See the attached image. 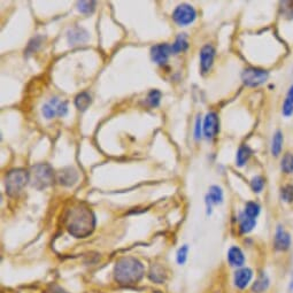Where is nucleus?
<instances>
[{"instance_id": "obj_25", "label": "nucleus", "mask_w": 293, "mask_h": 293, "mask_svg": "<svg viewBox=\"0 0 293 293\" xmlns=\"http://www.w3.org/2000/svg\"><path fill=\"white\" fill-rule=\"evenodd\" d=\"M260 210H261V207L259 206V203L254 201H248L245 206V209H244V214H246L247 216L252 218H256L259 216Z\"/></svg>"}, {"instance_id": "obj_3", "label": "nucleus", "mask_w": 293, "mask_h": 293, "mask_svg": "<svg viewBox=\"0 0 293 293\" xmlns=\"http://www.w3.org/2000/svg\"><path fill=\"white\" fill-rule=\"evenodd\" d=\"M28 182H30V173L27 170L18 168L11 170L6 175L5 185L6 191L11 197H16L21 191L26 188Z\"/></svg>"}, {"instance_id": "obj_7", "label": "nucleus", "mask_w": 293, "mask_h": 293, "mask_svg": "<svg viewBox=\"0 0 293 293\" xmlns=\"http://www.w3.org/2000/svg\"><path fill=\"white\" fill-rule=\"evenodd\" d=\"M195 16H197V13H195L194 8L186 5V4L177 6L173 13L174 21L180 26H188V24L192 23L195 20Z\"/></svg>"}, {"instance_id": "obj_31", "label": "nucleus", "mask_w": 293, "mask_h": 293, "mask_svg": "<svg viewBox=\"0 0 293 293\" xmlns=\"http://www.w3.org/2000/svg\"><path fill=\"white\" fill-rule=\"evenodd\" d=\"M280 10H282L283 18L293 20V2H283Z\"/></svg>"}, {"instance_id": "obj_8", "label": "nucleus", "mask_w": 293, "mask_h": 293, "mask_svg": "<svg viewBox=\"0 0 293 293\" xmlns=\"http://www.w3.org/2000/svg\"><path fill=\"white\" fill-rule=\"evenodd\" d=\"M202 131L207 139H213L214 137H216L219 131V122L216 113H207L205 120H203Z\"/></svg>"}, {"instance_id": "obj_16", "label": "nucleus", "mask_w": 293, "mask_h": 293, "mask_svg": "<svg viewBox=\"0 0 293 293\" xmlns=\"http://www.w3.org/2000/svg\"><path fill=\"white\" fill-rule=\"evenodd\" d=\"M207 205H208V213H210V206L211 205H218L223 201V191L219 186L213 185L209 188V192L206 197Z\"/></svg>"}, {"instance_id": "obj_10", "label": "nucleus", "mask_w": 293, "mask_h": 293, "mask_svg": "<svg viewBox=\"0 0 293 293\" xmlns=\"http://www.w3.org/2000/svg\"><path fill=\"white\" fill-rule=\"evenodd\" d=\"M253 278V270L251 268L243 267L236 270L234 275V284L239 290H244L250 285Z\"/></svg>"}, {"instance_id": "obj_1", "label": "nucleus", "mask_w": 293, "mask_h": 293, "mask_svg": "<svg viewBox=\"0 0 293 293\" xmlns=\"http://www.w3.org/2000/svg\"><path fill=\"white\" fill-rule=\"evenodd\" d=\"M64 225L68 233L75 238H85L95 231L96 216L87 203L76 202L67 209Z\"/></svg>"}, {"instance_id": "obj_4", "label": "nucleus", "mask_w": 293, "mask_h": 293, "mask_svg": "<svg viewBox=\"0 0 293 293\" xmlns=\"http://www.w3.org/2000/svg\"><path fill=\"white\" fill-rule=\"evenodd\" d=\"M54 181V172L52 167L46 164L36 165L31 168L30 182L31 185L37 190L46 189Z\"/></svg>"}, {"instance_id": "obj_24", "label": "nucleus", "mask_w": 293, "mask_h": 293, "mask_svg": "<svg viewBox=\"0 0 293 293\" xmlns=\"http://www.w3.org/2000/svg\"><path fill=\"white\" fill-rule=\"evenodd\" d=\"M280 169L283 173L285 174H292L293 173V154L292 153H285L280 162Z\"/></svg>"}, {"instance_id": "obj_28", "label": "nucleus", "mask_w": 293, "mask_h": 293, "mask_svg": "<svg viewBox=\"0 0 293 293\" xmlns=\"http://www.w3.org/2000/svg\"><path fill=\"white\" fill-rule=\"evenodd\" d=\"M280 199L284 202H292L293 201V185L287 184L285 186H283L282 190H280Z\"/></svg>"}, {"instance_id": "obj_29", "label": "nucleus", "mask_w": 293, "mask_h": 293, "mask_svg": "<svg viewBox=\"0 0 293 293\" xmlns=\"http://www.w3.org/2000/svg\"><path fill=\"white\" fill-rule=\"evenodd\" d=\"M148 104L151 106V107H157L160 104L161 100V92L158 90H153L149 93L148 96Z\"/></svg>"}, {"instance_id": "obj_5", "label": "nucleus", "mask_w": 293, "mask_h": 293, "mask_svg": "<svg viewBox=\"0 0 293 293\" xmlns=\"http://www.w3.org/2000/svg\"><path fill=\"white\" fill-rule=\"evenodd\" d=\"M268 76H269V74H268V71L264 70V69L250 67L246 68L245 70L243 71L242 80L244 84L247 85V87L254 88L259 87V85L266 82L268 80Z\"/></svg>"}, {"instance_id": "obj_27", "label": "nucleus", "mask_w": 293, "mask_h": 293, "mask_svg": "<svg viewBox=\"0 0 293 293\" xmlns=\"http://www.w3.org/2000/svg\"><path fill=\"white\" fill-rule=\"evenodd\" d=\"M96 8L95 2H79L77 3V10L83 14H91Z\"/></svg>"}, {"instance_id": "obj_30", "label": "nucleus", "mask_w": 293, "mask_h": 293, "mask_svg": "<svg viewBox=\"0 0 293 293\" xmlns=\"http://www.w3.org/2000/svg\"><path fill=\"white\" fill-rule=\"evenodd\" d=\"M251 186L255 193H260L264 188V178L262 176H254L251 181Z\"/></svg>"}, {"instance_id": "obj_21", "label": "nucleus", "mask_w": 293, "mask_h": 293, "mask_svg": "<svg viewBox=\"0 0 293 293\" xmlns=\"http://www.w3.org/2000/svg\"><path fill=\"white\" fill-rule=\"evenodd\" d=\"M251 154H252V150L248 148L247 145H242L241 148L238 149L237 156H236V165H237L238 167H243L248 161Z\"/></svg>"}, {"instance_id": "obj_13", "label": "nucleus", "mask_w": 293, "mask_h": 293, "mask_svg": "<svg viewBox=\"0 0 293 293\" xmlns=\"http://www.w3.org/2000/svg\"><path fill=\"white\" fill-rule=\"evenodd\" d=\"M68 43L70 44L71 46L80 45V44L87 43L90 36H89L88 31L83 29V28L75 27L68 31Z\"/></svg>"}, {"instance_id": "obj_17", "label": "nucleus", "mask_w": 293, "mask_h": 293, "mask_svg": "<svg viewBox=\"0 0 293 293\" xmlns=\"http://www.w3.org/2000/svg\"><path fill=\"white\" fill-rule=\"evenodd\" d=\"M270 285V279L268 276L262 272L259 275V277L255 279V282L252 284V291L254 293H263L268 290Z\"/></svg>"}, {"instance_id": "obj_11", "label": "nucleus", "mask_w": 293, "mask_h": 293, "mask_svg": "<svg viewBox=\"0 0 293 293\" xmlns=\"http://www.w3.org/2000/svg\"><path fill=\"white\" fill-rule=\"evenodd\" d=\"M172 53V45H168V44H159V45L153 46L151 50L152 60L158 64L166 63Z\"/></svg>"}, {"instance_id": "obj_2", "label": "nucleus", "mask_w": 293, "mask_h": 293, "mask_svg": "<svg viewBox=\"0 0 293 293\" xmlns=\"http://www.w3.org/2000/svg\"><path fill=\"white\" fill-rule=\"evenodd\" d=\"M144 276V266L139 260L125 256L116 262L114 268V278L121 285H133Z\"/></svg>"}, {"instance_id": "obj_19", "label": "nucleus", "mask_w": 293, "mask_h": 293, "mask_svg": "<svg viewBox=\"0 0 293 293\" xmlns=\"http://www.w3.org/2000/svg\"><path fill=\"white\" fill-rule=\"evenodd\" d=\"M283 143H284V137L282 131L277 130L272 136V140H271V154L274 157H278L280 152H282L283 149Z\"/></svg>"}, {"instance_id": "obj_15", "label": "nucleus", "mask_w": 293, "mask_h": 293, "mask_svg": "<svg viewBox=\"0 0 293 293\" xmlns=\"http://www.w3.org/2000/svg\"><path fill=\"white\" fill-rule=\"evenodd\" d=\"M228 261H229L230 266L236 268H243L245 264V255H244L243 251L237 246H233L228 251Z\"/></svg>"}, {"instance_id": "obj_22", "label": "nucleus", "mask_w": 293, "mask_h": 293, "mask_svg": "<svg viewBox=\"0 0 293 293\" xmlns=\"http://www.w3.org/2000/svg\"><path fill=\"white\" fill-rule=\"evenodd\" d=\"M282 113H283V115L286 117L291 116L293 114V85H291L286 93L285 100H284V103H283Z\"/></svg>"}, {"instance_id": "obj_20", "label": "nucleus", "mask_w": 293, "mask_h": 293, "mask_svg": "<svg viewBox=\"0 0 293 293\" xmlns=\"http://www.w3.org/2000/svg\"><path fill=\"white\" fill-rule=\"evenodd\" d=\"M91 103H92L91 96L89 95L88 92H81L80 95H77V97L75 98V106L81 112L87 111Z\"/></svg>"}, {"instance_id": "obj_12", "label": "nucleus", "mask_w": 293, "mask_h": 293, "mask_svg": "<svg viewBox=\"0 0 293 293\" xmlns=\"http://www.w3.org/2000/svg\"><path fill=\"white\" fill-rule=\"evenodd\" d=\"M215 50L211 45H205L200 51V68L203 74L208 72L210 70L211 66L214 62Z\"/></svg>"}, {"instance_id": "obj_18", "label": "nucleus", "mask_w": 293, "mask_h": 293, "mask_svg": "<svg viewBox=\"0 0 293 293\" xmlns=\"http://www.w3.org/2000/svg\"><path fill=\"white\" fill-rule=\"evenodd\" d=\"M238 221H239V229H241L242 234L251 233V231L253 230L256 226V218H252L244 213L239 215Z\"/></svg>"}, {"instance_id": "obj_32", "label": "nucleus", "mask_w": 293, "mask_h": 293, "mask_svg": "<svg viewBox=\"0 0 293 293\" xmlns=\"http://www.w3.org/2000/svg\"><path fill=\"white\" fill-rule=\"evenodd\" d=\"M188 252H189L188 245H183L180 248V250H178L177 256H176L178 263H180V264H184L185 263L186 259H188Z\"/></svg>"}, {"instance_id": "obj_26", "label": "nucleus", "mask_w": 293, "mask_h": 293, "mask_svg": "<svg viewBox=\"0 0 293 293\" xmlns=\"http://www.w3.org/2000/svg\"><path fill=\"white\" fill-rule=\"evenodd\" d=\"M150 277H151V279L153 280V282L162 283L165 280V278H166L165 270L162 269L161 267H153L152 270H151Z\"/></svg>"}, {"instance_id": "obj_34", "label": "nucleus", "mask_w": 293, "mask_h": 293, "mask_svg": "<svg viewBox=\"0 0 293 293\" xmlns=\"http://www.w3.org/2000/svg\"><path fill=\"white\" fill-rule=\"evenodd\" d=\"M288 290H290V291H293V278L291 279L290 285H288Z\"/></svg>"}, {"instance_id": "obj_14", "label": "nucleus", "mask_w": 293, "mask_h": 293, "mask_svg": "<svg viewBox=\"0 0 293 293\" xmlns=\"http://www.w3.org/2000/svg\"><path fill=\"white\" fill-rule=\"evenodd\" d=\"M79 180V174L76 170L71 167H67V168L61 169L58 173V182L61 185L64 186H71Z\"/></svg>"}, {"instance_id": "obj_23", "label": "nucleus", "mask_w": 293, "mask_h": 293, "mask_svg": "<svg viewBox=\"0 0 293 293\" xmlns=\"http://www.w3.org/2000/svg\"><path fill=\"white\" fill-rule=\"evenodd\" d=\"M189 44H188V40H186V36L183 34L180 35L175 40V43L172 45V51L175 54H177V53L180 52H184L186 48H188Z\"/></svg>"}, {"instance_id": "obj_6", "label": "nucleus", "mask_w": 293, "mask_h": 293, "mask_svg": "<svg viewBox=\"0 0 293 293\" xmlns=\"http://www.w3.org/2000/svg\"><path fill=\"white\" fill-rule=\"evenodd\" d=\"M42 112L44 117H46L47 120H51L56 115L64 116L68 113V105L66 101H60L58 98H54L44 105Z\"/></svg>"}, {"instance_id": "obj_9", "label": "nucleus", "mask_w": 293, "mask_h": 293, "mask_svg": "<svg viewBox=\"0 0 293 293\" xmlns=\"http://www.w3.org/2000/svg\"><path fill=\"white\" fill-rule=\"evenodd\" d=\"M291 236L284 229V227L278 226L276 228V233L274 237V247L278 252H285L291 247Z\"/></svg>"}, {"instance_id": "obj_33", "label": "nucleus", "mask_w": 293, "mask_h": 293, "mask_svg": "<svg viewBox=\"0 0 293 293\" xmlns=\"http://www.w3.org/2000/svg\"><path fill=\"white\" fill-rule=\"evenodd\" d=\"M201 131H202V124H201V117L198 116L197 121H195V127H194V138L199 140L201 138Z\"/></svg>"}]
</instances>
